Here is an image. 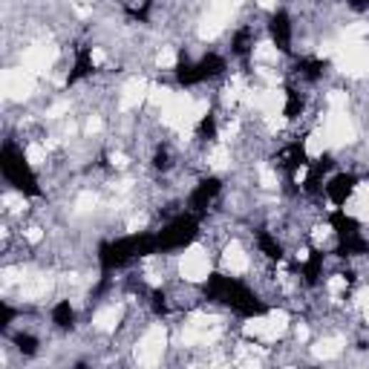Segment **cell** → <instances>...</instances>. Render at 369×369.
Wrapping results in <instances>:
<instances>
[{"label": "cell", "instance_id": "obj_17", "mask_svg": "<svg viewBox=\"0 0 369 369\" xmlns=\"http://www.w3.org/2000/svg\"><path fill=\"white\" fill-rule=\"evenodd\" d=\"M234 55H240V58H246L248 52H251V29L246 26V29H240L237 35H234Z\"/></svg>", "mask_w": 369, "mask_h": 369}, {"label": "cell", "instance_id": "obj_1", "mask_svg": "<svg viewBox=\"0 0 369 369\" xmlns=\"http://www.w3.org/2000/svg\"><path fill=\"white\" fill-rule=\"evenodd\" d=\"M205 298L213 303H223L231 312L243 315V318H260L266 315V303L257 298V294L237 277H226V274H211L202 285Z\"/></svg>", "mask_w": 369, "mask_h": 369}, {"label": "cell", "instance_id": "obj_9", "mask_svg": "<svg viewBox=\"0 0 369 369\" xmlns=\"http://www.w3.org/2000/svg\"><path fill=\"white\" fill-rule=\"evenodd\" d=\"M329 226H332V231L338 234V240H349V237H358V234H360L358 219H355V216H349L343 208H335V211H332Z\"/></svg>", "mask_w": 369, "mask_h": 369}, {"label": "cell", "instance_id": "obj_6", "mask_svg": "<svg viewBox=\"0 0 369 369\" xmlns=\"http://www.w3.org/2000/svg\"><path fill=\"white\" fill-rule=\"evenodd\" d=\"M219 191H223V182H219L216 176H208V179H202L193 191H191V196H188V208L193 211V213H202L216 196H219Z\"/></svg>", "mask_w": 369, "mask_h": 369}, {"label": "cell", "instance_id": "obj_18", "mask_svg": "<svg viewBox=\"0 0 369 369\" xmlns=\"http://www.w3.org/2000/svg\"><path fill=\"white\" fill-rule=\"evenodd\" d=\"M196 136H199L202 141H211V138L216 136V116H213V113H205V116H202V121H199V127H196Z\"/></svg>", "mask_w": 369, "mask_h": 369}, {"label": "cell", "instance_id": "obj_15", "mask_svg": "<svg viewBox=\"0 0 369 369\" xmlns=\"http://www.w3.org/2000/svg\"><path fill=\"white\" fill-rule=\"evenodd\" d=\"M283 113H285V118H298L303 113V98H300V93L294 87L285 90V110Z\"/></svg>", "mask_w": 369, "mask_h": 369}, {"label": "cell", "instance_id": "obj_2", "mask_svg": "<svg viewBox=\"0 0 369 369\" xmlns=\"http://www.w3.org/2000/svg\"><path fill=\"white\" fill-rule=\"evenodd\" d=\"M151 254H159L156 234H130L121 240L101 243L98 246V266L104 274H110V271H116L138 257H151Z\"/></svg>", "mask_w": 369, "mask_h": 369}, {"label": "cell", "instance_id": "obj_11", "mask_svg": "<svg viewBox=\"0 0 369 369\" xmlns=\"http://www.w3.org/2000/svg\"><path fill=\"white\" fill-rule=\"evenodd\" d=\"M294 72H298L300 79H306V81H318V79H323V72H326V61H320V58H300L298 66H294Z\"/></svg>", "mask_w": 369, "mask_h": 369}, {"label": "cell", "instance_id": "obj_19", "mask_svg": "<svg viewBox=\"0 0 369 369\" xmlns=\"http://www.w3.org/2000/svg\"><path fill=\"white\" fill-rule=\"evenodd\" d=\"M153 168H156V171H171V153H168V147H159V151L153 153Z\"/></svg>", "mask_w": 369, "mask_h": 369}, {"label": "cell", "instance_id": "obj_7", "mask_svg": "<svg viewBox=\"0 0 369 369\" xmlns=\"http://www.w3.org/2000/svg\"><path fill=\"white\" fill-rule=\"evenodd\" d=\"M355 188H358V176L355 173H335L332 179H329V185H326V196L332 199V205H346V199L355 193Z\"/></svg>", "mask_w": 369, "mask_h": 369}, {"label": "cell", "instance_id": "obj_13", "mask_svg": "<svg viewBox=\"0 0 369 369\" xmlns=\"http://www.w3.org/2000/svg\"><path fill=\"white\" fill-rule=\"evenodd\" d=\"M257 246H260V251H263L268 260H283V246L274 240V234L260 231V234H257Z\"/></svg>", "mask_w": 369, "mask_h": 369}, {"label": "cell", "instance_id": "obj_20", "mask_svg": "<svg viewBox=\"0 0 369 369\" xmlns=\"http://www.w3.org/2000/svg\"><path fill=\"white\" fill-rule=\"evenodd\" d=\"M151 303H153V312H156V315H168V303H165V291H162V288H156V291L151 294Z\"/></svg>", "mask_w": 369, "mask_h": 369}, {"label": "cell", "instance_id": "obj_5", "mask_svg": "<svg viewBox=\"0 0 369 369\" xmlns=\"http://www.w3.org/2000/svg\"><path fill=\"white\" fill-rule=\"evenodd\" d=\"M196 237H199V213L185 211V213L173 216L156 234V243H159V251H179V248H188Z\"/></svg>", "mask_w": 369, "mask_h": 369}, {"label": "cell", "instance_id": "obj_12", "mask_svg": "<svg viewBox=\"0 0 369 369\" xmlns=\"http://www.w3.org/2000/svg\"><path fill=\"white\" fill-rule=\"evenodd\" d=\"M52 323L58 329H72V326H76V309H72L69 300H58L52 306Z\"/></svg>", "mask_w": 369, "mask_h": 369}, {"label": "cell", "instance_id": "obj_3", "mask_svg": "<svg viewBox=\"0 0 369 369\" xmlns=\"http://www.w3.org/2000/svg\"><path fill=\"white\" fill-rule=\"evenodd\" d=\"M0 171H4V179L21 193V196H41V185L38 176L32 171V162L26 159L24 147H18L15 141H6L4 151H0Z\"/></svg>", "mask_w": 369, "mask_h": 369}, {"label": "cell", "instance_id": "obj_8", "mask_svg": "<svg viewBox=\"0 0 369 369\" xmlns=\"http://www.w3.org/2000/svg\"><path fill=\"white\" fill-rule=\"evenodd\" d=\"M268 32H271V41L280 52H291V18L280 9L271 15V24H268Z\"/></svg>", "mask_w": 369, "mask_h": 369}, {"label": "cell", "instance_id": "obj_16", "mask_svg": "<svg viewBox=\"0 0 369 369\" xmlns=\"http://www.w3.org/2000/svg\"><path fill=\"white\" fill-rule=\"evenodd\" d=\"M15 346H18V352L21 355H26V358H32L35 352H38V338L35 335H29V332H15Z\"/></svg>", "mask_w": 369, "mask_h": 369}, {"label": "cell", "instance_id": "obj_4", "mask_svg": "<svg viewBox=\"0 0 369 369\" xmlns=\"http://www.w3.org/2000/svg\"><path fill=\"white\" fill-rule=\"evenodd\" d=\"M226 69H228L226 58L216 55V52H208V55L199 58V61H191V58L182 52V55H179V64H176V81H179L182 87H193V84L219 79Z\"/></svg>", "mask_w": 369, "mask_h": 369}, {"label": "cell", "instance_id": "obj_10", "mask_svg": "<svg viewBox=\"0 0 369 369\" xmlns=\"http://www.w3.org/2000/svg\"><path fill=\"white\" fill-rule=\"evenodd\" d=\"M93 76V49L90 46H81L76 52V64H72V72H69V79H66V87L69 84H79L81 79Z\"/></svg>", "mask_w": 369, "mask_h": 369}, {"label": "cell", "instance_id": "obj_14", "mask_svg": "<svg viewBox=\"0 0 369 369\" xmlns=\"http://www.w3.org/2000/svg\"><path fill=\"white\" fill-rule=\"evenodd\" d=\"M320 271H323V254H320V251H312L309 260L303 263V277H306V283L315 285V283L320 280Z\"/></svg>", "mask_w": 369, "mask_h": 369}]
</instances>
